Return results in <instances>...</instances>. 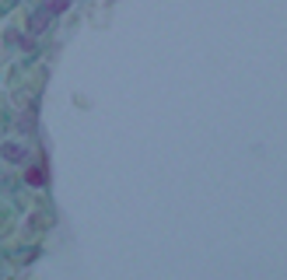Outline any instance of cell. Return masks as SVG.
I'll use <instances>...</instances> for the list:
<instances>
[{"mask_svg":"<svg viewBox=\"0 0 287 280\" xmlns=\"http://www.w3.org/2000/svg\"><path fill=\"white\" fill-rule=\"evenodd\" d=\"M46 25H49V11H39V14H32V21H28L32 32H42Z\"/></svg>","mask_w":287,"mask_h":280,"instance_id":"obj_1","label":"cell"},{"mask_svg":"<svg viewBox=\"0 0 287 280\" xmlns=\"http://www.w3.org/2000/svg\"><path fill=\"white\" fill-rule=\"evenodd\" d=\"M0 154H4L7 161H21V158H25V151H21V147H14V144H7V147H0Z\"/></svg>","mask_w":287,"mask_h":280,"instance_id":"obj_3","label":"cell"},{"mask_svg":"<svg viewBox=\"0 0 287 280\" xmlns=\"http://www.w3.org/2000/svg\"><path fill=\"white\" fill-rule=\"evenodd\" d=\"M28 182H32V186H46V168H42V165L28 168Z\"/></svg>","mask_w":287,"mask_h":280,"instance_id":"obj_2","label":"cell"},{"mask_svg":"<svg viewBox=\"0 0 287 280\" xmlns=\"http://www.w3.org/2000/svg\"><path fill=\"white\" fill-rule=\"evenodd\" d=\"M67 4H70V0H53V4H49V14H56V11H67Z\"/></svg>","mask_w":287,"mask_h":280,"instance_id":"obj_4","label":"cell"}]
</instances>
